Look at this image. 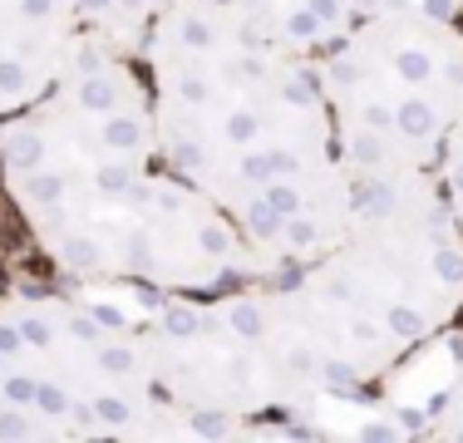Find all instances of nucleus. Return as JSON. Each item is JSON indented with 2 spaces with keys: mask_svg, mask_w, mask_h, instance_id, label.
I'll return each instance as SVG.
<instances>
[{
  "mask_svg": "<svg viewBox=\"0 0 463 443\" xmlns=\"http://www.w3.org/2000/svg\"><path fill=\"white\" fill-rule=\"evenodd\" d=\"M365 306L404 350L463 316V227L434 168L350 177V227L335 251L301 266Z\"/></svg>",
  "mask_w": 463,
  "mask_h": 443,
  "instance_id": "nucleus-1",
  "label": "nucleus"
},
{
  "mask_svg": "<svg viewBox=\"0 0 463 443\" xmlns=\"http://www.w3.org/2000/svg\"><path fill=\"white\" fill-rule=\"evenodd\" d=\"M138 345L153 384L193 414L197 434H237L247 419L301 404L271 360L261 281L207 296H153Z\"/></svg>",
  "mask_w": 463,
  "mask_h": 443,
  "instance_id": "nucleus-2",
  "label": "nucleus"
},
{
  "mask_svg": "<svg viewBox=\"0 0 463 443\" xmlns=\"http://www.w3.org/2000/svg\"><path fill=\"white\" fill-rule=\"evenodd\" d=\"M74 35H80V30L40 25V20L25 15L15 0H0V118L20 114L25 104H35V99L60 80Z\"/></svg>",
  "mask_w": 463,
  "mask_h": 443,
  "instance_id": "nucleus-3",
  "label": "nucleus"
},
{
  "mask_svg": "<svg viewBox=\"0 0 463 443\" xmlns=\"http://www.w3.org/2000/svg\"><path fill=\"white\" fill-rule=\"evenodd\" d=\"M178 5V0H74V10H80V25L84 30H99V35L118 40L128 54H138L143 35H148L153 15L158 10Z\"/></svg>",
  "mask_w": 463,
  "mask_h": 443,
  "instance_id": "nucleus-4",
  "label": "nucleus"
},
{
  "mask_svg": "<svg viewBox=\"0 0 463 443\" xmlns=\"http://www.w3.org/2000/svg\"><path fill=\"white\" fill-rule=\"evenodd\" d=\"M40 271H50V266H45V257H40L25 217H20L15 203H10L5 183H0V296L15 291V286H30Z\"/></svg>",
  "mask_w": 463,
  "mask_h": 443,
  "instance_id": "nucleus-5",
  "label": "nucleus"
},
{
  "mask_svg": "<svg viewBox=\"0 0 463 443\" xmlns=\"http://www.w3.org/2000/svg\"><path fill=\"white\" fill-rule=\"evenodd\" d=\"M458 320H463V316H458Z\"/></svg>",
  "mask_w": 463,
  "mask_h": 443,
  "instance_id": "nucleus-6",
  "label": "nucleus"
}]
</instances>
